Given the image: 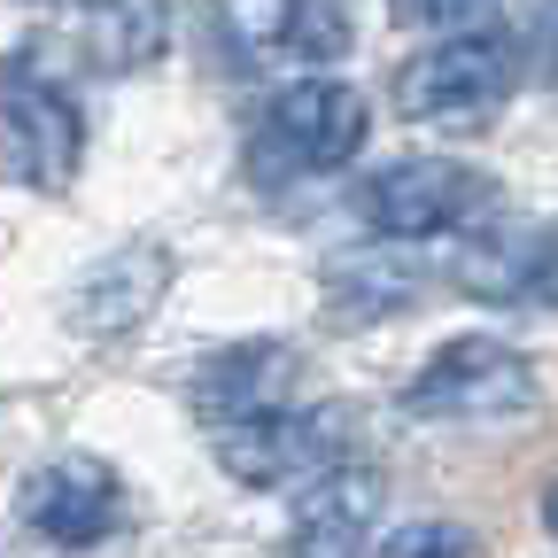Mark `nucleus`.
Segmentation results:
<instances>
[{
  "label": "nucleus",
  "instance_id": "nucleus-1",
  "mask_svg": "<svg viewBox=\"0 0 558 558\" xmlns=\"http://www.w3.org/2000/svg\"><path fill=\"white\" fill-rule=\"evenodd\" d=\"M497 209V179L458 156H396L357 179V218L380 241H450Z\"/></svg>",
  "mask_w": 558,
  "mask_h": 558
},
{
  "label": "nucleus",
  "instance_id": "nucleus-2",
  "mask_svg": "<svg viewBox=\"0 0 558 558\" xmlns=\"http://www.w3.org/2000/svg\"><path fill=\"white\" fill-rule=\"evenodd\" d=\"M512 94V39L505 32H450L396 70V117L427 132H481Z\"/></svg>",
  "mask_w": 558,
  "mask_h": 558
},
{
  "label": "nucleus",
  "instance_id": "nucleus-3",
  "mask_svg": "<svg viewBox=\"0 0 558 558\" xmlns=\"http://www.w3.org/2000/svg\"><path fill=\"white\" fill-rule=\"evenodd\" d=\"M0 163H9L32 194H70L86 163V117L70 86L39 54H16L0 70Z\"/></svg>",
  "mask_w": 558,
  "mask_h": 558
},
{
  "label": "nucleus",
  "instance_id": "nucleus-4",
  "mask_svg": "<svg viewBox=\"0 0 558 558\" xmlns=\"http://www.w3.org/2000/svg\"><path fill=\"white\" fill-rule=\"evenodd\" d=\"M349 427H357L349 403H271L256 418L209 427V450L241 488H288V481H311L318 465L349 458Z\"/></svg>",
  "mask_w": 558,
  "mask_h": 558
},
{
  "label": "nucleus",
  "instance_id": "nucleus-5",
  "mask_svg": "<svg viewBox=\"0 0 558 558\" xmlns=\"http://www.w3.org/2000/svg\"><path fill=\"white\" fill-rule=\"evenodd\" d=\"M535 403V365L497 333H458L403 380L411 418H512Z\"/></svg>",
  "mask_w": 558,
  "mask_h": 558
},
{
  "label": "nucleus",
  "instance_id": "nucleus-6",
  "mask_svg": "<svg viewBox=\"0 0 558 558\" xmlns=\"http://www.w3.org/2000/svg\"><path fill=\"white\" fill-rule=\"evenodd\" d=\"M442 279L473 303L497 311H558V218H520V226H465Z\"/></svg>",
  "mask_w": 558,
  "mask_h": 558
},
{
  "label": "nucleus",
  "instance_id": "nucleus-7",
  "mask_svg": "<svg viewBox=\"0 0 558 558\" xmlns=\"http://www.w3.org/2000/svg\"><path fill=\"white\" fill-rule=\"evenodd\" d=\"M264 140L288 171H341L373 140V101L349 78H333V70H311V78L279 86V101L264 117Z\"/></svg>",
  "mask_w": 558,
  "mask_h": 558
},
{
  "label": "nucleus",
  "instance_id": "nucleus-8",
  "mask_svg": "<svg viewBox=\"0 0 558 558\" xmlns=\"http://www.w3.org/2000/svg\"><path fill=\"white\" fill-rule=\"evenodd\" d=\"M16 512L54 550H101L124 527V481L94 450H62V458L32 465V481L16 488Z\"/></svg>",
  "mask_w": 558,
  "mask_h": 558
},
{
  "label": "nucleus",
  "instance_id": "nucleus-9",
  "mask_svg": "<svg viewBox=\"0 0 558 558\" xmlns=\"http://www.w3.org/2000/svg\"><path fill=\"white\" fill-rule=\"evenodd\" d=\"M380 473L357 458H333L303 481V497L288 512V558H365L380 527Z\"/></svg>",
  "mask_w": 558,
  "mask_h": 558
},
{
  "label": "nucleus",
  "instance_id": "nucleus-10",
  "mask_svg": "<svg viewBox=\"0 0 558 558\" xmlns=\"http://www.w3.org/2000/svg\"><path fill=\"white\" fill-rule=\"evenodd\" d=\"M171 248L163 241H124V248H109L78 288H70V333H86V341H124V333H140L156 311H163V295H171Z\"/></svg>",
  "mask_w": 558,
  "mask_h": 558
},
{
  "label": "nucleus",
  "instance_id": "nucleus-11",
  "mask_svg": "<svg viewBox=\"0 0 558 558\" xmlns=\"http://www.w3.org/2000/svg\"><path fill=\"white\" fill-rule=\"evenodd\" d=\"M288 388H295V349L279 333L209 349V357L194 365V380H186V396H194V411L209 418V427H233V418H256L271 403H288Z\"/></svg>",
  "mask_w": 558,
  "mask_h": 558
},
{
  "label": "nucleus",
  "instance_id": "nucleus-12",
  "mask_svg": "<svg viewBox=\"0 0 558 558\" xmlns=\"http://www.w3.org/2000/svg\"><path fill=\"white\" fill-rule=\"evenodd\" d=\"M241 32L248 47L295 54V62H341L357 24H349V0H241Z\"/></svg>",
  "mask_w": 558,
  "mask_h": 558
},
{
  "label": "nucleus",
  "instance_id": "nucleus-13",
  "mask_svg": "<svg viewBox=\"0 0 558 558\" xmlns=\"http://www.w3.org/2000/svg\"><path fill=\"white\" fill-rule=\"evenodd\" d=\"M78 39L94 54V70L124 78V70H148L171 47V9L163 0H86L78 9Z\"/></svg>",
  "mask_w": 558,
  "mask_h": 558
},
{
  "label": "nucleus",
  "instance_id": "nucleus-14",
  "mask_svg": "<svg viewBox=\"0 0 558 558\" xmlns=\"http://www.w3.org/2000/svg\"><path fill=\"white\" fill-rule=\"evenodd\" d=\"M341 311L349 318H396V311H411V271L396 264H365V271H341Z\"/></svg>",
  "mask_w": 558,
  "mask_h": 558
},
{
  "label": "nucleus",
  "instance_id": "nucleus-15",
  "mask_svg": "<svg viewBox=\"0 0 558 558\" xmlns=\"http://www.w3.org/2000/svg\"><path fill=\"white\" fill-rule=\"evenodd\" d=\"M380 558H473V535L458 520H403L380 535Z\"/></svg>",
  "mask_w": 558,
  "mask_h": 558
},
{
  "label": "nucleus",
  "instance_id": "nucleus-16",
  "mask_svg": "<svg viewBox=\"0 0 558 558\" xmlns=\"http://www.w3.org/2000/svg\"><path fill=\"white\" fill-rule=\"evenodd\" d=\"M488 9V0H388V16L411 24V32H458Z\"/></svg>",
  "mask_w": 558,
  "mask_h": 558
},
{
  "label": "nucleus",
  "instance_id": "nucleus-17",
  "mask_svg": "<svg viewBox=\"0 0 558 558\" xmlns=\"http://www.w3.org/2000/svg\"><path fill=\"white\" fill-rule=\"evenodd\" d=\"M543 527H550V543H558V481L543 488Z\"/></svg>",
  "mask_w": 558,
  "mask_h": 558
},
{
  "label": "nucleus",
  "instance_id": "nucleus-18",
  "mask_svg": "<svg viewBox=\"0 0 558 558\" xmlns=\"http://www.w3.org/2000/svg\"><path fill=\"white\" fill-rule=\"evenodd\" d=\"M550 78H558V32H550Z\"/></svg>",
  "mask_w": 558,
  "mask_h": 558
},
{
  "label": "nucleus",
  "instance_id": "nucleus-19",
  "mask_svg": "<svg viewBox=\"0 0 558 558\" xmlns=\"http://www.w3.org/2000/svg\"><path fill=\"white\" fill-rule=\"evenodd\" d=\"M24 9H62V0H24Z\"/></svg>",
  "mask_w": 558,
  "mask_h": 558
}]
</instances>
